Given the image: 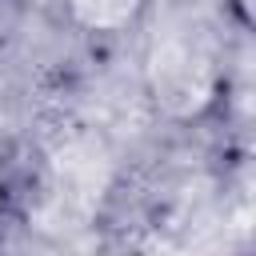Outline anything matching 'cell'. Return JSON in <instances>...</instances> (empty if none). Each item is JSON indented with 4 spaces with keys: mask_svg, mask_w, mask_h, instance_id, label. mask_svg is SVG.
Masks as SVG:
<instances>
[{
    "mask_svg": "<svg viewBox=\"0 0 256 256\" xmlns=\"http://www.w3.org/2000/svg\"><path fill=\"white\" fill-rule=\"evenodd\" d=\"M144 92L172 124H196L224 104L228 72L216 44L192 28H164L144 52Z\"/></svg>",
    "mask_w": 256,
    "mask_h": 256,
    "instance_id": "1",
    "label": "cell"
},
{
    "mask_svg": "<svg viewBox=\"0 0 256 256\" xmlns=\"http://www.w3.org/2000/svg\"><path fill=\"white\" fill-rule=\"evenodd\" d=\"M152 0H60L64 20L92 40H116L144 24Z\"/></svg>",
    "mask_w": 256,
    "mask_h": 256,
    "instance_id": "2",
    "label": "cell"
},
{
    "mask_svg": "<svg viewBox=\"0 0 256 256\" xmlns=\"http://www.w3.org/2000/svg\"><path fill=\"white\" fill-rule=\"evenodd\" d=\"M24 28V0H0V56L12 52Z\"/></svg>",
    "mask_w": 256,
    "mask_h": 256,
    "instance_id": "3",
    "label": "cell"
},
{
    "mask_svg": "<svg viewBox=\"0 0 256 256\" xmlns=\"http://www.w3.org/2000/svg\"><path fill=\"white\" fill-rule=\"evenodd\" d=\"M228 8V20L236 24V32H252L256 24V0H224Z\"/></svg>",
    "mask_w": 256,
    "mask_h": 256,
    "instance_id": "4",
    "label": "cell"
},
{
    "mask_svg": "<svg viewBox=\"0 0 256 256\" xmlns=\"http://www.w3.org/2000/svg\"><path fill=\"white\" fill-rule=\"evenodd\" d=\"M8 204H12V176H8V164L0 156V224L8 220Z\"/></svg>",
    "mask_w": 256,
    "mask_h": 256,
    "instance_id": "5",
    "label": "cell"
}]
</instances>
